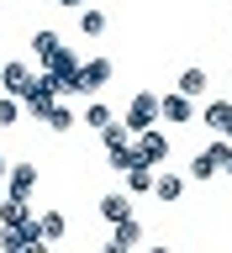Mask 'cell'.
<instances>
[{"label":"cell","instance_id":"d4e9b609","mask_svg":"<svg viewBox=\"0 0 232 253\" xmlns=\"http://www.w3.org/2000/svg\"><path fill=\"white\" fill-rule=\"evenodd\" d=\"M227 142H232V126H227Z\"/></svg>","mask_w":232,"mask_h":253},{"label":"cell","instance_id":"e0dca14e","mask_svg":"<svg viewBox=\"0 0 232 253\" xmlns=\"http://www.w3.org/2000/svg\"><path fill=\"white\" fill-rule=\"evenodd\" d=\"M43 122H47V132H74V126H79V116H74V111H69V106H58V100H53V106H47V116H43Z\"/></svg>","mask_w":232,"mask_h":253},{"label":"cell","instance_id":"603a6c76","mask_svg":"<svg viewBox=\"0 0 232 253\" xmlns=\"http://www.w3.org/2000/svg\"><path fill=\"white\" fill-rule=\"evenodd\" d=\"M53 5H63V11H79V5H85V0H53Z\"/></svg>","mask_w":232,"mask_h":253},{"label":"cell","instance_id":"7402d4cb","mask_svg":"<svg viewBox=\"0 0 232 253\" xmlns=\"http://www.w3.org/2000/svg\"><path fill=\"white\" fill-rule=\"evenodd\" d=\"M106 122H111V106H100V100L85 106V126H106Z\"/></svg>","mask_w":232,"mask_h":253},{"label":"cell","instance_id":"8fae6325","mask_svg":"<svg viewBox=\"0 0 232 253\" xmlns=\"http://www.w3.org/2000/svg\"><path fill=\"white\" fill-rule=\"evenodd\" d=\"M127 190H132V195H148V190H153V164H142V158H132V164H127Z\"/></svg>","mask_w":232,"mask_h":253},{"label":"cell","instance_id":"5bb4252c","mask_svg":"<svg viewBox=\"0 0 232 253\" xmlns=\"http://www.w3.org/2000/svg\"><path fill=\"white\" fill-rule=\"evenodd\" d=\"M153 195L164 206H174L180 195H185V179H180V174H153Z\"/></svg>","mask_w":232,"mask_h":253},{"label":"cell","instance_id":"ba28073f","mask_svg":"<svg viewBox=\"0 0 232 253\" xmlns=\"http://www.w3.org/2000/svg\"><path fill=\"white\" fill-rule=\"evenodd\" d=\"M174 90H180V95H190V100H201V95H211V74H206L201 63H190V69H180Z\"/></svg>","mask_w":232,"mask_h":253},{"label":"cell","instance_id":"7a4b0ae2","mask_svg":"<svg viewBox=\"0 0 232 253\" xmlns=\"http://www.w3.org/2000/svg\"><path fill=\"white\" fill-rule=\"evenodd\" d=\"M227 148H232V142L217 132V137L206 142L201 153L190 158V179H201V185H206V179H217V174H222V158H227Z\"/></svg>","mask_w":232,"mask_h":253},{"label":"cell","instance_id":"8992f818","mask_svg":"<svg viewBox=\"0 0 232 253\" xmlns=\"http://www.w3.org/2000/svg\"><path fill=\"white\" fill-rule=\"evenodd\" d=\"M158 116L174 122V126H185V122H195V100L180 95V90H169V95H158Z\"/></svg>","mask_w":232,"mask_h":253},{"label":"cell","instance_id":"484cf974","mask_svg":"<svg viewBox=\"0 0 232 253\" xmlns=\"http://www.w3.org/2000/svg\"><path fill=\"white\" fill-rule=\"evenodd\" d=\"M227 100H232V90H227Z\"/></svg>","mask_w":232,"mask_h":253},{"label":"cell","instance_id":"9a60e30c","mask_svg":"<svg viewBox=\"0 0 232 253\" xmlns=\"http://www.w3.org/2000/svg\"><path fill=\"white\" fill-rule=\"evenodd\" d=\"M100 216H106V221H122V216H132V195H122V190L100 195Z\"/></svg>","mask_w":232,"mask_h":253},{"label":"cell","instance_id":"7c38bea8","mask_svg":"<svg viewBox=\"0 0 232 253\" xmlns=\"http://www.w3.org/2000/svg\"><path fill=\"white\" fill-rule=\"evenodd\" d=\"M37 232H43V243H47V248H53V243H63V232H69L63 211H37Z\"/></svg>","mask_w":232,"mask_h":253},{"label":"cell","instance_id":"ffe728a7","mask_svg":"<svg viewBox=\"0 0 232 253\" xmlns=\"http://www.w3.org/2000/svg\"><path fill=\"white\" fill-rule=\"evenodd\" d=\"M53 47H58V32H32V53H37V58H47V53H53Z\"/></svg>","mask_w":232,"mask_h":253},{"label":"cell","instance_id":"44dd1931","mask_svg":"<svg viewBox=\"0 0 232 253\" xmlns=\"http://www.w3.org/2000/svg\"><path fill=\"white\" fill-rule=\"evenodd\" d=\"M21 122V100L16 95H0V126H16Z\"/></svg>","mask_w":232,"mask_h":253},{"label":"cell","instance_id":"d6986e66","mask_svg":"<svg viewBox=\"0 0 232 253\" xmlns=\"http://www.w3.org/2000/svg\"><path fill=\"white\" fill-rule=\"evenodd\" d=\"M79 32H85V37H100V32H106V11H95V5H79Z\"/></svg>","mask_w":232,"mask_h":253},{"label":"cell","instance_id":"ac0fdd59","mask_svg":"<svg viewBox=\"0 0 232 253\" xmlns=\"http://www.w3.org/2000/svg\"><path fill=\"white\" fill-rule=\"evenodd\" d=\"M27 216H32L27 201H16V195H5V201H0V227H21Z\"/></svg>","mask_w":232,"mask_h":253},{"label":"cell","instance_id":"3957f363","mask_svg":"<svg viewBox=\"0 0 232 253\" xmlns=\"http://www.w3.org/2000/svg\"><path fill=\"white\" fill-rule=\"evenodd\" d=\"M132 137H138L132 148H138L142 164H153V169H158V164H169V137H164L158 126H142V132H132Z\"/></svg>","mask_w":232,"mask_h":253},{"label":"cell","instance_id":"cb8c5ba5","mask_svg":"<svg viewBox=\"0 0 232 253\" xmlns=\"http://www.w3.org/2000/svg\"><path fill=\"white\" fill-rule=\"evenodd\" d=\"M0 179H5V158H0Z\"/></svg>","mask_w":232,"mask_h":253},{"label":"cell","instance_id":"4316f807","mask_svg":"<svg viewBox=\"0 0 232 253\" xmlns=\"http://www.w3.org/2000/svg\"><path fill=\"white\" fill-rule=\"evenodd\" d=\"M0 63H5V58H0Z\"/></svg>","mask_w":232,"mask_h":253},{"label":"cell","instance_id":"52a82bcc","mask_svg":"<svg viewBox=\"0 0 232 253\" xmlns=\"http://www.w3.org/2000/svg\"><path fill=\"white\" fill-rule=\"evenodd\" d=\"M111 74H116V69H111V58H85V63H79V84H85V95L106 90Z\"/></svg>","mask_w":232,"mask_h":253},{"label":"cell","instance_id":"2e32d148","mask_svg":"<svg viewBox=\"0 0 232 253\" xmlns=\"http://www.w3.org/2000/svg\"><path fill=\"white\" fill-rule=\"evenodd\" d=\"M32 248V237H27V221L21 227H0V253H27ZM43 253V248H37Z\"/></svg>","mask_w":232,"mask_h":253},{"label":"cell","instance_id":"9c48e42d","mask_svg":"<svg viewBox=\"0 0 232 253\" xmlns=\"http://www.w3.org/2000/svg\"><path fill=\"white\" fill-rule=\"evenodd\" d=\"M27 79H32L27 63H16V58L0 63V95H21V90H27Z\"/></svg>","mask_w":232,"mask_h":253},{"label":"cell","instance_id":"4fadbf2b","mask_svg":"<svg viewBox=\"0 0 232 253\" xmlns=\"http://www.w3.org/2000/svg\"><path fill=\"white\" fill-rule=\"evenodd\" d=\"M142 243V227L132 216H122V221H111V248H138Z\"/></svg>","mask_w":232,"mask_h":253},{"label":"cell","instance_id":"30bf717a","mask_svg":"<svg viewBox=\"0 0 232 253\" xmlns=\"http://www.w3.org/2000/svg\"><path fill=\"white\" fill-rule=\"evenodd\" d=\"M201 122L211 126V132L227 137V126H232V100H206V106H201Z\"/></svg>","mask_w":232,"mask_h":253},{"label":"cell","instance_id":"277c9868","mask_svg":"<svg viewBox=\"0 0 232 253\" xmlns=\"http://www.w3.org/2000/svg\"><path fill=\"white\" fill-rule=\"evenodd\" d=\"M5 195H16V201H32V190L43 185V174L32 169V164H5Z\"/></svg>","mask_w":232,"mask_h":253},{"label":"cell","instance_id":"6da1fadb","mask_svg":"<svg viewBox=\"0 0 232 253\" xmlns=\"http://www.w3.org/2000/svg\"><path fill=\"white\" fill-rule=\"evenodd\" d=\"M16 100H21V116L43 122V116H47V106L58 100V79H53V74L43 69V74H32V79H27V90L16 95Z\"/></svg>","mask_w":232,"mask_h":253},{"label":"cell","instance_id":"5b68a950","mask_svg":"<svg viewBox=\"0 0 232 253\" xmlns=\"http://www.w3.org/2000/svg\"><path fill=\"white\" fill-rule=\"evenodd\" d=\"M127 132H142V126H158V95H132V100H127Z\"/></svg>","mask_w":232,"mask_h":253}]
</instances>
